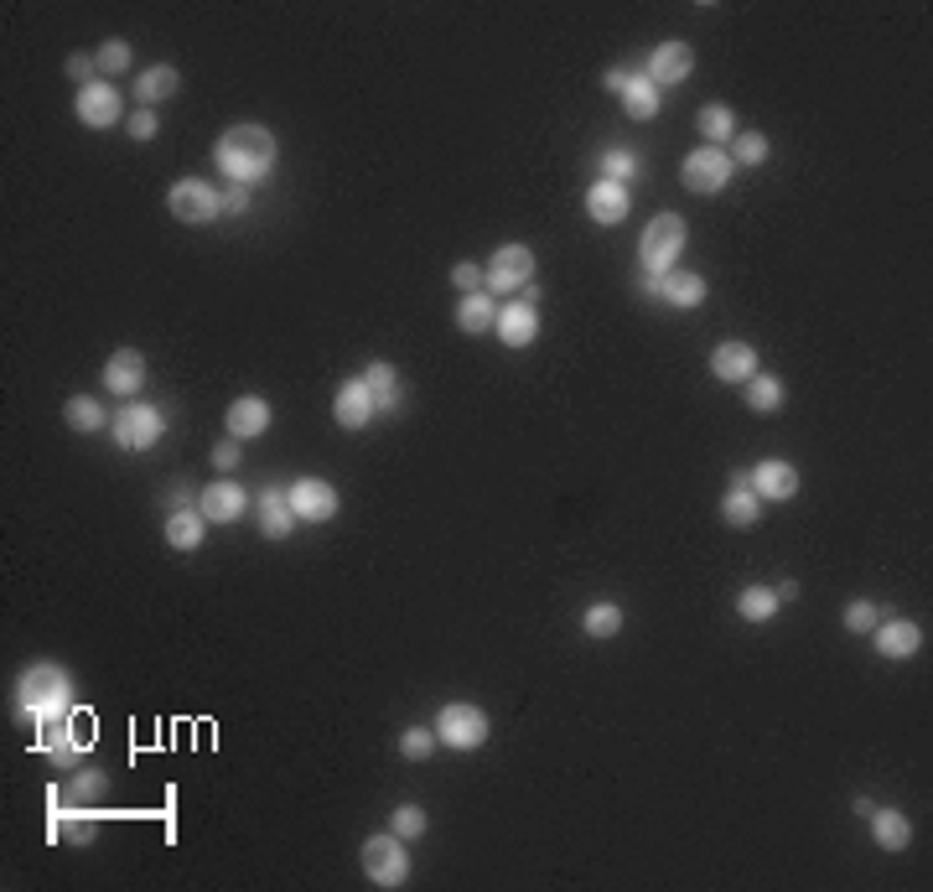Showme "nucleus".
I'll use <instances>...</instances> for the list:
<instances>
[{
    "label": "nucleus",
    "instance_id": "7c9ffc66",
    "mask_svg": "<svg viewBox=\"0 0 933 892\" xmlns=\"http://www.w3.org/2000/svg\"><path fill=\"white\" fill-rule=\"evenodd\" d=\"M617 100H622V109H628L633 119H654L658 115V89L643 79V73H633V79H628V89H622Z\"/></svg>",
    "mask_w": 933,
    "mask_h": 892
},
{
    "label": "nucleus",
    "instance_id": "49530a36",
    "mask_svg": "<svg viewBox=\"0 0 933 892\" xmlns=\"http://www.w3.org/2000/svg\"><path fill=\"white\" fill-rule=\"evenodd\" d=\"M125 130H130V140H151L156 136V115L151 109H136V115L125 119Z\"/></svg>",
    "mask_w": 933,
    "mask_h": 892
},
{
    "label": "nucleus",
    "instance_id": "1a4fd4ad",
    "mask_svg": "<svg viewBox=\"0 0 933 892\" xmlns=\"http://www.w3.org/2000/svg\"><path fill=\"white\" fill-rule=\"evenodd\" d=\"M482 280H488V291H498V297L524 291V286L535 280V250H529V244H503V250L488 259Z\"/></svg>",
    "mask_w": 933,
    "mask_h": 892
},
{
    "label": "nucleus",
    "instance_id": "9b49d317",
    "mask_svg": "<svg viewBox=\"0 0 933 892\" xmlns=\"http://www.w3.org/2000/svg\"><path fill=\"white\" fill-rule=\"evenodd\" d=\"M79 125H89V130H109L119 115H125V100H119L115 83H89V89H79Z\"/></svg>",
    "mask_w": 933,
    "mask_h": 892
},
{
    "label": "nucleus",
    "instance_id": "b1692460",
    "mask_svg": "<svg viewBox=\"0 0 933 892\" xmlns=\"http://www.w3.org/2000/svg\"><path fill=\"white\" fill-rule=\"evenodd\" d=\"M177 89H182V73L172 68V62H156V68L136 73V100H140V109H151V104L172 100Z\"/></svg>",
    "mask_w": 933,
    "mask_h": 892
},
{
    "label": "nucleus",
    "instance_id": "4c0bfd02",
    "mask_svg": "<svg viewBox=\"0 0 933 892\" xmlns=\"http://www.w3.org/2000/svg\"><path fill=\"white\" fill-rule=\"evenodd\" d=\"M602 177H607V182H622V187H633L638 157H633V151H622V146H613V151L602 157Z\"/></svg>",
    "mask_w": 933,
    "mask_h": 892
},
{
    "label": "nucleus",
    "instance_id": "f704fd0d",
    "mask_svg": "<svg viewBox=\"0 0 933 892\" xmlns=\"http://www.w3.org/2000/svg\"><path fill=\"white\" fill-rule=\"evenodd\" d=\"M62 420H68L79 437H94V431L104 426V410L94 405V395H73L68 405H62Z\"/></svg>",
    "mask_w": 933,
    "mask_h": 892
},
{
    "label": "nucleus",
    "instance_id": "37998d69",
    "mask_svg": "<svg viewBox=\"0 0 933 892\" xmlns=\"http://www.w3.org/2000/svg\"><path fill=\"white\" fill-rule=\"evenodd\" d=\"M94 62H100V73H130V62L136 58H130V42L115 37V42H104L100 53H94Z\"/></svg>",
    "mask_w": 933,
    "mask_h": 892
},
{
    "label": "nucleus",
    "instance_id": "4468645a",
    "mask_svg": "<svg viewBox=\"0 0 933 892\" xmlns=\"http://www.w3.org/2000/svg\"><path fill=\"white\" fill-rule=\"evenodd\" d=\"M493 333L503 337V348H529V343L539 337V306H529V301H509V306H498Z\"/></svg>",
    "mask_w": 933,
    "mask_h": 892
},
{
    "label": "nucleus",
    "instance_id": "ddd939ff",
    "mask_svg": "<svg viewBox=\"0 0 933 892\" xmlns=\"http://www.w3.org/2000/svg\"><path fill=\"white\" fill-rule=\"evenodd\" d=\"M333 416H338L342 431H363V426L378 416V405H374V395H369L363 379H342L338 399H333Z\"/></svg>",
    "mask_w": 933,
    "mask_h": 892
},
{
    "label": "nucleus",
    "instance_id": "473e14b6",
    "mask_svg": "<svg viewBox=\"0 0 933 892\" xmlns=\"http://www.w3.org/2000/svg\"><path fill=\"white\" fill-rule=\"evenodd\" d=\"M696 125H700V136H705V146H726V140H736V119H732L726 104H705Z\"/></svg>",
    "mask_w": 933,
    "mask_h": 892
},
{
    "label": "nucleus",
    "instance_id": "cd10ccee",
    "mask_svg": "<svg viewBox=\"0 0 933 892\" xmlns=\"http://www.w3.org/2000/svg\"><path fill=\"white\" fill-rule=\"evenodd\" d=\"M493 317H498V301L488 297V291L462 297V306H457V327H462V333H488V327H493Z\"/></svg>",
    "mask_w": 933,
    "mask_h": 892
},
{
    "label": "nucleus",
    "instance_id": "6e6552de",
    "mask_svg": "<svg viewBox=\"0 0 933 892\" xmlns=\"http://www.w3.org/2000/svg\"><path fill=\"white\" fill-rule=\"evenodd\" d=\"M109 431H115V447L125 452H145V447H156L166 437V416H161L156 405H119V416L109 420Z\"/></svg>",
    "mask_w": 933,
    "mask_h": 892
},
{
    "label": "nucleus",
    "instance_id": "a211bd4d",
    "mask_svg": "<svg viewBox=\"0 0 933 892\" xmlns=\"http://www.w3.org/2000/svg\"><path fill=\"white\" fill-rule=\"evenodd\" d=\"M872 638H876V654L882 659H913L918 649H923V628L908 623V617H887V623H876Z\"/></svg>",
    "mask_w": 933,
    "mask_h": 892
},
{
    "label": "nucleus",
    "instance_id": "e433bc0d",
    "mask_svg": "<svg viewBox=\"0 0 933 892\" xmlns=\"http://www.w3.org/2000/svg\"><path fill=\"white\" fill-rule=\"evenodd\" d=\"M736 613L747 617V623H768V617L778 613V596L768 592V587H747V592L736 596Z\"/></svg>",
    "mask_w": 933,
    "mask_h": 892
},
{
    "label": "nucleus",
    "instance_id": "5701e85b",
    "mask_svg": "<svg viewBox=\"0 0 933 892\" xmlns=\"http://www.w3.org/2000/svg\"><path fill=\"white\" fill-rule=\"evenodd\" d=\"M711 369H715V379H726V384H747V379L757 374V348L753 343H715V354H711Z\"/></svg>",
    "mask_w": 933,
    "mask_h": 892
},
{
    "label": "nucleus",
    "instance_id": "c03bdc74",
    "mask_svg": "<svg viewBox=\"0 0 933 892\" xmlns=\"http://www.w3.org/2000/svg\"><path fill=\"white\" fill-rule=\"evenodd\" d=\"M452 286H457L462 297H473V291H482L488 280H482V270H477L473 259H462V265H452Z\"/></svg>",
    "mask_w": 933,
    "mask_h": 892
},
{
    "label": "nucleus",
    "instance_id": "2eb2a0df",
    "mask_svg": "<svg viewBox=\"0 0 933 892\" xmlns=\"http://www.w3.org/2000/svg\"><path fill=\"white\" fill-rule=\"evenodd\" d=\"M628 208H633V193L622 187V182H592V193H586V213H592V223H602V229H617V223L628 219Z\"/></svg>",
    "mask_w": 933,
    "mask_h": 892
},
{
    "label": "nucleus",
    "instance_id": "8fccbe9b",
    "mask_svg": "<svg viewBox=\"0 0 933 892\" xmlns=\"http://www.w3.org/2000/svg\"><path fill=\"white\" fill-rule=\"evenodd\" d=\"M628 79H633V73H628V68H607V89H613V94H622V89H628Z\"/></svg>",
    "mask_w": 933,
    "mask_h": 892
},
{
    "label": "nucleus",
    "instance_id": "dca6fc26",
    "mask_svg": "<svg viewBox=\"0 0 933 892\" xmlns=\"http://www.w3.org/2000/svg\"><path fill=\"white\" fill-rule=\"evenodd\" d=\"M140 384H145V358H140L136 348H115L109 363H104V390L119 395V399H136Z\"/></svg>",
    "mask_w": 933,
    "mask_h": 892
},
{
    "label": "nucleus",
    "instance_id": "c9c22d12",
    "mask_svg": "<svg viewBox=\"0 0 933 892\" xmlns=\"http://www.w3.org/2000/svg\"><path fill=\"white\" fill-rule=\"evenodd\" d=\"M581 628H586L592 638L622 634V607H617V602H592V607H586V617H581Z\"/></svg>",
    "mask_w": 933,
    "mask_h": 892
},
{
    "label": "nucleus",
    "instance_id": "f257e3e1",
    "mask_svg": "<svg viewBox=\"0 0 933 892\" xmlns=\"http://www.w3.org/2000/svg\"><path fill=\"white\" fill-rule=\"evenodd\" d=\"M219 166L229 172L234 182H244V187H255V182H265L270 172H276V136L265 130V125H234V130H223L219 136Z\"/></svg>",
    "mask_w": 933,
    "mask_h": 892
},
{
    "label": "nucleus",
    "instance_id": "3c124183",
    "mask_svg": "<svg viewBox=\"0 0 933 892\" xmlns=\"http://www.w3.org/2000/svg\"><path fill=\"white\" fill-rule=\"evenodd\" d=\"M773 596H778V602H794V596H798V581H783Z\"/></svg>",
    "mask_w": 933,
    "mask_h": 892
},
{
    "label": "nucleus",
    "instance_id": "9d476101",
    "mask_svg": "<svg viewBox=\"0 0 933 892\" xmlns=\"http://www.w3.org/2000/svg\"><path fill=\"white\" fill-rule=\"evenodd\" d=\"M291 494V509H296L301 524H327V519H338V488L327 483V477H301L285 488Z\"/></svg>",
    "mask_w": 933,
    "mask_h": 892
},
{
    "label": "nucleus",
    "instance_id": "423d86ee",
    "mask_svg": "<svg viewBox=\"0 0 933 892\" xmlns=\"http://www.w3.org/2000/svg\"><path fill=\"white\" fill-rule=\"evenodd\" d=\"M736 161L726 146H700V151H690L685 157V166H679V182L690 187V193H705V198H715L726 182H732Z\"/></svg>",
    "mask_w": 933,
    "mask_h": 892
},
{
    "label": "nucleus",
    "instance_id": "c85d7f7f",
    "mask_svg": "<svg viewBox=\"0 0 933 892\" xmlns=\"http://www.w3.org/2000/svg\"><path fill=\"white\" fill-rule=\"evenodd\" d=\"M721 519H726V524H736V530H753L757 519H762V498H757L753 488H732V494H726V503H721Z\"/></svg>",
    "mask_w": 933,
    "mask_h": 892
},
{
    "label": "nucleus",
    "instance_id": "a18cd8bd",
    "mask_svg": "<svg viewBox=\"0 0 933 892\" xmlns=\"http://www.w3.org/2000/svg\"><path fill=\"white\" fill-rule=\"evenodd\" d=\"M94 73H100V62L89 58V53H73V58H68V79L79 83V89H89V83H100Z\"/></svg>",
    "mask_w": 933,
    "mask_h": 892
},
{
    "label": "nucleus",
    "instance_id": "4be33fe9",
    "mask_svg": "<svg viewBox=\"0 0 933 892\" xmlns=\"http://www.w3.org/2000/svg\"><path fill=\"white\" fill-rule=\"evenodd\" d=\"M270 431V399L259 395H238L234 405H229V437L234 441H255Z\"/></svg>",
    "mask_w": 933,
    "mask_h": 892
},
{
    "label": "nucleus",
    "instance_id": "de8ad7c7",
    "mask_svg": "<svg viewBox=\"0 0 933 892\" xmlns=\"http://www.w3.org/2000/svg\"><path fill=\"white\" fill-rule=\"evenodd\" d=\"M238 462H244V452H238V441H234V437L223 441V447H213V467H219V473H234Z\"/></svg>",
    "mask_w": 933,
    "mask_h": 892
},
{
    "label": "nucleus",
    "instance_id": "20e7f679",
    "mask_svg": "<svg viewBox=\"0 0 933 892\" xmlns=\"http://www.w3.org/2000/svg\"><path fill=\"white\" fill-rule=\"evenodd\" d=\"M679 250H685V219L679 213H658L643 229V244H638V259H643V276H669L675 270Z\"/></svg>",
    "mask_w": 933,
    "mask_h": 892
},
{
    "label": "nucleus",
    "instance_id": "bb28decb",
    "mask_svg": "<svg viewBox=\"0 0 933 892\" xmlns=\"http://www.w3.org/2000/svg\"><path fill=\"white\" fill-rule=\"evenodd\" d=\"M202 535H208L202 509H177V514H166V545H172V551H198Z\"/></svg>",
    "mask_w": 933,
    "mask_h": 892
},
{
    "label": "nucleus",
    "instance_id": "f03ea898",
    "mask_svg": "<svg viewBox=\"0 0 933 892\" xmlns=\"http://www.w3.org/2000/svg\"><path fill=\"white\" fill-rule=\"evenodd\" d=\"M16 706H21V716H32L37 727L62 721V716L73 711V680H68V670H58V664H32L16 685Z\"/></svg>",
    "mask_w": 933,
    "mask_h": 892
},
{
    "label": "nucleus",
    "instance_id": "6ab92c4d",
    "mask_svg": "<svg viewBox=\"0 0 933 892\" xmlns=\"http://www.w3.org/2000/svg\"><path fill=\"white\" fill-rule=\"evenodd\" d=\"M747 473H753V494L768 498V503H789V498L798 494L794 462H757V467H747Z\"/></svg>",
    "mask_w": 933,
    "mask_h": 892
},
{
    "label": "nucleus",
    "instance_id": "72a5a7b5",
    "mask_svg": "<svg viewBox=\"0 0 933 892\" xmlns=\"http://www.w3.org/2000/svg\"><path fill=\"white\" fill-rule=\"evenodd\" d=\"M363 384H369V395H374L378 410H395V399H399L395 363H369V374H363Z\"/></svg>",
    "mask_w": 933,
    "mask_h": 892
},
{
    "label": "nucleus",
    "instance_id": "f3484780",
    "mask_svg": "<svg viewBox=\"0 0 933 892\" xmlns=\"http://www.w3.org/2000/svg\"><path fill=\"white\" fill-rule=\"evenodd\" d=\"M643 286L654 291V297H664L669 306H700L705 301V276H696V270H669V276H643Z\"/></svg>",
    "mask_w": 933,
    "mask_h": 892
},
{
    "label": "nucleus",
    "instance_id": "7ed1b4c3",
    "mask_svg": "<svg viewBox=\"0 0 933 892\" xmlns=\"http://www.w3.org/2000/svg\"><path fill=\"white\" fill-rule=\"evenodd\" d=\"M358 861H363V877H369L374 888H405V877H410V852H405V841H399L395 831L369 835L363 852H358Z\"/></svg>",
    "mask_w": 933,
    "mask_h": 892
},
{
    "label": "nucleus",
    "instance_id": "c756f323",
    "mask_svg": "<svg viewBox=\"0 0 933 892\" xmlns=\"http://www.w3.org/2000/svg\"><path fill=\"white\" fill-rule=\"evenodd\" d=\"M104 793H109V778L104 774H94V768H79V774L68 778V789H62V804H100Z\"/></svg>",
    "mask_w": 933,
    "mask_h": 892
},
{
    "label": "nucleus",
    "instance_id": "393cba45",
    "mask_svg": "<svg viewBox=\"0 0 933 892\" xmlns=\"http://www.w3.org/2000/svg\"><path fill=\"white\" fill-rule=\"evenodd\" d=\"M872 841L882 852H908V841H913V825H908V814L902 810H872Z\"/></svg>",
    "mask_w": 933,
    "mask_h": 892
},
{
    "label": "nucleus",
    "instance_id": "09e8293b",
    "mask_svg": "<svg viewBox=\"0 0 933 892\" xmlns=\"http://www.w3.org/2000/svg\"><path fill=\"white\" fill-rule=\"evenodd\" d=\"M249 198H255V193H249L244 182H234V187L223 193V213H244V208H249Z\"/></svg>",
    "mask_w": 933,
    "mask_h": 892
},
{
    "label": "nucleus",
    "instance_id": "39448f33",
    "mask_svg": "<svg viewBox=\"0 0 933 892\" xmlns=\"http://www.w3.org/2000/svg\"><path fill=\"white\" fill-rule=\"evenodd\" d=\"M436 742L441 748H452V753H477V748L488 742V711H482V706H467V700L441 706Z\"/></svg>",
    "mask_w": 933,
    "mask_h": 892
},
{
    "label": "nucleus",
    "instance_id": "ea45409f",
    "mask_svg": "<svg viewBox=\"0 0 933 892\" xmlns=\"http://www.w3.org/2000/svg\"><path fill=\"white\" fill-rule=\"evenodd\" d=\"M389 831H395L399 841H416V835H425V810H420V804H399V810L389 814Z\"/></svg>",
    "mask_w": 933,
    "mask_h": 892
},
{
    "label": "nucleus",
    "instance_id": "412c9836",
    "mask_svg": "<svg viewBox=\"0 0 933 892\" xmlns=\"http://www.w3.org/2000/svg\"><path fill=\"white\" fill-rule=\"evenodd\" d=\"M198 509L208 524H234V519H244V509H249V498H244V488L238 483H213V488H202L198 494Z\"/></svg>",
    "mask_w": 933,
    "mask_h": 892
},
{
    "label": "nucleus",
    "instance_id": "aec40b11",
    "mask_svg": "<svg viewBox=\"0 0 933 892\" xmlns=\"http://www.w3.org/2000/svg\"><path fill=\"white\" fill-rule=\"evenodd\" d=\"M296 524L301 519H296V509H291V494H285V488H259V535L285 540Z\"/></svg>",
    "mask_w": 933,
    "mask_h": 892
},
{
    "label": "nucleus",
    "instance_id": "79ce46f5",
    "mask_svg": "<svg viewBox=\"0 0 933 892\" xmlns=\"http://www.w3.org/2000/svg\"><path fill=\"white\" fill-rule=\"evenodd\" d=\"M732 161H742V166H762V161H768V136H757V130L736 136L732 140Z\"/></svg>",
    "mask_w": 933,
    "mask_h": 892
},
{
    "label": "nucleus",
    "instance_id": "58836bf2",
    "mask_svg": "<svg viewBox=\"0 0 933 892\" xmlns=\"http://www.w3.org/2000/svg\"><path fill=\"white\" fill-rule=\"evenodd\" d=\"M399 753L410 757V763H425V757L436 753V727H410V732H399Z\"/></svg>",
    "mask_w": 933,
    "mask_h": 892
},
{
    "label": "nucleus",
    "instance_id": "a19ab883",
    "mask_svg": "<svg viewBox=\"0 0 933 892\" xmlns=\"http://www.w3.org/2000/svg\"><path fill=\"white\" fill-rule=\"evenodd\" d=\"M876 623H882V607H876L872 596H855L851 607H845V628L851 634H872Z\"/></svg>",
    "mask_w": 933,
    "mask_h": 892
},
{
    "label": "nucleus",
    "instance_id": "0eeeda50",
    "mask_svg": "<svg viewBox=\"0 0 933 892\" xmlns=\"http://www.w3.org/2000/svg\"><path fill=\"white\" fill-rule=\"evenodd\" d=\"M166 208H172V219L177 223H213L223 213V193L202 177H182L177 187L166 193Z\"/></svg>",
    "mask_w": 933,
    "mask_h": 892
},
{
    "label": "nucleus",
    "instance_id": "2f4dec72",
    "mask_svg": "<svg viewBox=\"0 0 933 892\" xmlns=\"http://www.w3.org/2000/svg\"><path fill=\"white\" fill-rule=\"evenodd\" d=\"M747 405H753L757 416H773V410H783V379L753 374V379H747Z\"/></svg>",
    "mask_w": 933,
    "mask_h": 892
},
{
    "label": "nucleus",
    "instance_id": "a878e982",
    "mask_svg": "<svg viewBox=\"0 0 933 892\" xmlns=\"http://www.w3.org/2000/svg\"><path fill=\"white\" fill-rule=\"evenodd\" d=\"M53 835H58V841H68V846H89V841L100 835V820H94V810H89V804H62Z\"/></svg>",
    "mask_w": 933,
    "mask_h": 892
},
{
    "label": "nucleus",
    "instance_id": "f8f14e48",
    "mask_svg": "<svg viewBox=\"0 0 933 892\" xmlns=\"http://www.w3.org/2000/svg\"><path fill=\"white\" fill-rule=\"evenodd\" d=\"M690 68H696V53H690L685 42H658L654 53H649V68H643V79L654 83V89H669V83H685V79H690Z\"/></svg>",
    "mask_w": 933,
    "mask_h": 892
}]
</instances>
